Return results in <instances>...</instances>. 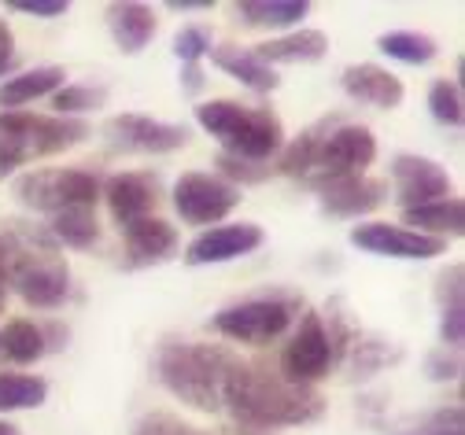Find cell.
Returning <instances> with one entry per match:
<instances>
[{
    "instance_id": "obj_19",
    "label": "cell",
    "mask_w": 465,
    "mask_h": 435,
    "mask_svg": "<svg viewBox=\"0 0 465 435\" xmlns=\"http://www.w3.org/2000/svg\"><path fill=\"white\" fill-rule=\"evenodd\" d=\"M107 30L119 44V52L126 55H137L152 44L155 30H159V19H155V8L148 5H137V0H123V5H107Z\"/></svg>"
},
{
    "instance_id": "obj_20",
    "label": "cell",
    "mask_w": 465,
    "mask_h": 435,
    "mask_svg": "<svg viewBox=\"0 0 465 435\" xmlns=\"http://www.w3.org/2000/svg\"><path fill=\"white\" fill-rule=\"evenodd\" d=\"M266 67H277V64H318L329 52V37L322 30H292V34H281V37H270L262 44L252 48Z\"/></svg>"
},
{
    "instance_id": "obj_25",
    "label": "cell",
    "mask_w": 465,
    "mask_h": 435,
    "mask_svg": "<svg viewBox=\"0 0 465 435\" xmlns=\"http://www.w3.org/2000/svg\"><path fill=\"white\" fill-rule=\"evenodd\" d=\"M406 225H414V232L436 236V240L461 236L465 232V203L458 196H447V200H436V203H425L414 211H402V229Z\"/></svg>"
},
{
    "instance_id": "obj_28",
    "label": "cell",
    "mask_w": 465,
    "mask_h": 435,
    "mask_svg": "<svg viewBox=\"0 0 465 435\" xmlns=\"http://www.w3.org/2000/svg\"><path fill=\"white\" fill-rule=\"evenodd\" d=\"M377 48L388 55V59H399L406 67H425L440 55V44L436 37L429 34H418V30H395V34H381L377 37Z\"/></svg>"
},
{
    "instance_id": "obj_15",
    "label": "cell",
    "mask_w": 465,
    "mask_h": 435,
    "mask_svg": "<svg viewBox=\"0 0 465 435\" xmlns=\"http://www.w3.org/2000/svg\"><path fill=\"white\" fill-rule=\"evenodd\" d=\"M104 200H107V211L111 218L119 222V229L141 222V218H152L155 203H159V177L155 173H114L107 184H104Z\"/></svg>"
},
{
    "instance_id": "obj_9",
    "label": "cell",
    "mask_w": 465,
    "mask_h": 435,
    "mask_svg": "<svg viewBox=\"0 0 465 435\" xmlns=\"http://www.w3.org/2000/svg\"><path fill=\"white\" fill-rule=\"evenodd\" d=\"M241 189L237 184L222 181L218 173H182L173 181V211L182 214L185 225H214L225 214L241 207Z\"/></svg>"
},
{
    "instance_id": "obj_24",
    "label": "cell",
    "mask_w": 465,
    "mask_h": 435,
    "mask_svg": "<svg viewBox=\"0 0 465 435\" xmlns=\"http://www.w3.org/2000/svg\"><path fill=\"white\" fill-rule=\"evenodd\" d=\"M232 12H237V23L252 30H292L307 19L311 5L307 0H241Z\"/></svg>"
},
{
    "instance_id": "obj_26",
    "label": "cell",
    "mask_w": 465,
    "mask_h": 435,
    "mask_svg": "<svg viewBox=\"0 0 465 435\" xmlns=\"http://www.w3.org/2000/svg\"><path fill=\"white\" fill-rule=\"evenodd\" d=\"M48 232L55 236L60 247L89 252V247H96V240H100V222H96L93 207H74V211H64V214H52Z\"/></svg>"
},
{
    "instance_id": "obj_39",
    "label": "cell",
    "mask_w": 465,
    "mask_h": 435,
    "mask_svg": "<svg viewBox=\"0 0 465 435\" xmlns=\"http://www.w3.org/2000/svg\"><path fill=\"white\" fill-rule=\"evenodd\" d=\"M12 67H15V34L5 19H0V78H8Z\"/></svg>"
},
{
    "instance_id": "obj_27",
    "label": "cell",
    "mask_w": 465,
    "mask_h": 435,
    "mask_svg": "<svg viewBox=\"0 0 465 435\" xmlns=\"http://www.w3.org/2000/svg\"><path fill=\"white\" fill-rule=\"evenodd\" d=\"M45 354H48V340H45L41 325L19 318V321H8L0 329V358H8L15 365H30Z\"/></svg>"
},
{
    "instance_id": "obj_38",
    "label": "cell",
    "mask_w": 465,
    "mask_h": 435,
    "mask_svg": "<svg viewBox=\"0 0 465 435\" xmlns=\"http://www.w3.org/2000/svg\"><path fill=\"white\" fill-rule=\"evenodd\" d=\"M8 12H23V15H34V19H60L71 12L67 0H8L5 5Z\"/></svg>"
},
{
    "instance_id": "obj_29",
    "label": "cell",
    "mask_w": 465,
    "mask_h": 435,
    "mask_svg": "<svg viewBox=\"0 0 465 435\" xmlns=\"http://www.w3.org/2000/svg\"><path fill=\"white\" fill-rule=\"evenodd\" d=\"M48 399V381L34 372H0V413L37 410Z\"/></svg>"
},
{
    "instance_id": "obj_10",
    "label": "cell",
    "mask_w": 465,
    "mask_h": 435,
    "mask_svg": "<svg viewBox=\"0 0 465 435\" xmlns=\"http://www.w3.org/2000/svg\"><path fill=\"white\" fill-rule=\"evenodd\" d=\"M332 343H329V332H325V321L322 314H314V310H307V314L300 318V329L292 332V340L284 343L281 351V377L288 384H300V388H311L314 381L329 377L332 369Z\"/></svg>"
},
{
    "instance_id": "obj_36",
    "label": "cell",
    "mask_w": 465,
    "mask_h": 435,
    "mask_svg": "<svg viewBox=\"0 0 465 435\" xmlns=\"http://www.w3.org/2000/svg\"><path fill=\"white\" fill-rule=\"evenodd\" d=\"M218 170H222V181L229 184H259L273 173V166L266 163H248V159H232V155H218Z\"/></svg>"
},
{
    "instance_id": "obj_23",
    "label": "cell",
    "mask_w": 465,
    "mask_h": 435,
    "mask_svg": "<svg viewBox=\"0 0 465 435\" xmlns=\"http://www.w3.org/2000/svg\"><path fill=\"white\" fill-rule=\"evenodd\" d=\"M67 71L64 67H34V71H23V74H8L0 82V107H23V104H34L41 96H52L60 93L67 82Z\"/></svg>"
},
{
    "instance_id": "obj_34",
    "label": "cell",
    "mask_w": 465,
    "mask_h": 435,
    "mask_svg": "<svg viewBox=\"0 0 465 435\" xmlns=\"http://www.w3.org/2000/svg\"><path fill=\"white\" fill-rule=\"evenodd\" d=\"M399 435H465V413L461 406H443V410H432L418 428Z\"/></svg>"
},
{
    "instance_id": "obj_21",
    "label": "cell",
    "mask_w": 465,
    "mask_h": 435,
    "mask_svg": "<svg viewBox=\"0 0 465 435\" xmlns=\"http://www.w3.org/2000/svg\"><path fill=\"white\" fill-rule=\"evenodd\" d=\"M211 64L218 71H225L229 78H237L241 85H248L252 93H273L281 85L277 71L266 67L252 48H241V44H218V48H211Z\"/></svg>"
},
{
    "instance_id": "obj_30",
    "label": "cell",
    "mask_w": 465,
    "mask_h": 435,
    "mask_svg": "<svg viewBox=\"0 0 465 435\" xmlns=\"http://www.w3.org/2000/svg\"><path fill=\"white\" fill-rule=\"evenodd\" d=\"M347 369H351V377L355 381H366V377H373V372H381L388 361H395L399 358V347H391L388 340H373V336H355V343L347 347Z\"/></svg>"
},
{
    "instance_id": "obj_37",
    "label": "cell",
    "mask_w": 465,
    "mask_h": 435,
    "mask_svg": "<svg viewBox=\"0 0 465 435\" xmlns=\"http://www.w3.org/2000/svg\"><path fill=\"white\" fill-rule=\"evenodd\" d=\"M425 369H429V377H432L436 384L458 381V377H461V351H447V347H440V351H432V354L425 358Z\"/></svg>"
},
{
    "instance_id": "obj_2",
    "label": "cell",
    "mask_w": 465,
    "mask_h": 435,
    "mask_svg": "<svg viewBox=\"0 0 465 435\" xmlns=\"http://www.w3.org/2000/svg\"><path fill=\"white\" fill-rule=\"evenodd\" d=\"M222 410L237 417L241 428L252 431H270V428H300L314 424L325 413V399L314 388L288 384L281 372L255 365V361H237L229 372Z\"/></svg>"
},
{
    "instance_id": "obj_35",
    "label": "cell",
    "mask_w": 465,
    "mask_h": 435,
    "mask_svg": "<svg viewBox=\"0 0 465 435\" xmlns=\"http://www.w3.org/2000/svg\"><path fill=\"white\" fill-rule=\"evenodd\" d=\"M207 52H211V30L207 26H182L173 34V55H178L185 67L200 64Z\"/></svg>"
},
{
    "instance_id": "obj_40",
    "label": "cell",
    "mask_w": 465,
    "mask_h": 435,
    "mask_svg": "<svg viewBox=\"0 0 465 435\" xmlns=\"http://www.w3.org/2000/svg\"><path fill=\"white\" fill-rule=\"evenodd\" d=\"M214 0H166V12H178V15H193V12H211Z\"/></svg>"
},
{
    "instance_id": "obj_4",
    "label": "cell",
    "mask_w": 465,
    "mask_h": 435,
    "mask_svg": "<svg viewBox=\"0 0 465 435\" xmlns=\"http://www.w3.org/2000/svg\"><path fill=\"white\" fill-rule=\"evenodd\" d=\"M237 354L218 347V343H185V340H166L155 351V377L159 384L182 399L185 406L200 413H218L225 381L237 369Z\"/></svg>"
},
{
    "instance_id": "obj_8",
    "label": "cell",
    "mask_w": 465,
    "mask_h": 435,
    "mask_svg": "<svg viewBox=\"0 0 465 435\" xmlns=\"http://www.w3.org/2000/svg\"><path fill=\"white\" fill-rule=\"evenodd\" d=\"M15 200L37 214H64L74 207H96L100 200V177L89 170H64V166H45L15 177Z\"/></svg>"
},
{
    "instance_id": "obj_22",
    "label": "cell",
    "mask_w": 465,
    "mask_h": 435,
    "mask_svg": "<svg viewBox=\"0 0 465 435\" xmlns=\"http://www.w3.org/2000/svg\"><path fill=\"white\" fill-rule=\"evenodd\" d=\"M465 270L454 262L450 270L440 273V340L447 351H461L465 340Z\"/></svg>"
},
{
    "instance_id": "obj_17",
    "label": "cell",
    "mask_w": 465,
    "mask_h": 435,
    "mask_svg": "<svg viewBox=\"0 0 465 435\" xmlns=\"http://www.w3.org/2000/svg\"><path fill=\"white\" fill-rule=\"evenodd\" d=\"M384 200H388V184L377 181V177H366V173L318 189V203L332 218H362V214H373Z\"/></svg>"
},
{
    "instance_id": "obj_42",
    "label": "cell",
    "mask_w": 465,
    "mask_h": 435,
    "mask_svg": "<svg viewBox=\"0 0 465 435\" xmlns=\"http://www.w3.org/2000/svg\"><path fill=\"white\" fill-rule=\"evenodd\" d=\"M0 435H19V428H15V424H8V420H0Z\"/></svg>"
},
{
    "instance_id": "obj_43",
    "label": "cell",
    "mask_w": 465,
    "mask_h": 435,
    "mask_svg": "<svg viewBox=\"0 0 465 435\" xmlns=\"http://www.w3.org/2000/svg\"><path fill=\"white\" fill-rule=\"evenodd\" d=\"M5 302H8V284H5V277H0V310H5Z\"/></svg>"
},
{
    "instance_id": "obj_32",
    "label": "cell",
    "mask_w": 465,
    "mask_h": 435,
    "mask_svg": "<svg viewBox=\"0 0 465 435\" xmlns=\"http://www.w3.org/2000/svg\"><path fill=\"white\" fill-rule=\"evenodd\" d=\"M107 104V89L104 85H64L60 93H52V107L60 111V118L71 114H85Z\"/></svg>"
},
{
    "instance_id": "obj_5",
    "label": "cell",
    "mask_w": 465,
    "mask_h": 435,
    "mask_svg": "<svg viewBox=\"0 0 465 435\" xmlns=\"http://www.w3.org/2000/svg\"><path fill=\"white\" fill-rule=\"evenodd\" d=\"M196 122L222 144V155L270 163L284 148V126L270 107H248L237 100H207L196 107Z\"/></svg>"
},
{
    "instance_id": "obj_3",
    "label": "cell",
    "mask_w": 465,
    "mask_h": 435,
    "mask_svg": "<svg viewBox=\"0 0 465 435\" xmlns=\"http://www.w3.org/2000/svg\"><path fill=\"white\" fill-rule=\"evenodd\" d=\"M373 159H377L373 130L340 118H322L281 152L277 170L311 184V189H325V184L347 177H362L373 166Z\"/></svg>"
},
{
    "instance_id": "obj_12",
    "label": "cell",
    "mask_w": 465,
    "mask_h": 435,
    "mask_svg": "<svg viewBox=\"0 0 465 435\" xmlns=\"http://www.w3.org/2000/svg\"><path fill=\"white\" fill-rule=\"evenodd\" d=\"M391 193L402 211H414L450 196V173L429 155L402 152L391 159Z\"/></svg>"
},
{
    "instance_id": "obj_33",
    "label": "cell",
    "mask_w": 465,
    "mask_h": 435,
    "mask_svg": "<svg viewBox=\"0 0 465 435\" xmlns=\"http://www.w3.org/2000/svg\"><path fill=\"white\" fill-rule=\"evenodd\" d=\"M134 435H252V431H203L196 424H185L173 413H148L137 420Z\"/></svg>"
},
{
    "instance_id": "obj_6",
    "label": "cell",
    "mask_w": 465,
    "mask_h": 435,
    "mask_svg": "<svg viewBox=\"0 0 465 435\" xmlns=\"http://www.w3.org/2000/svg\"><path fill=\"white\" fill-rule=\"evenodd\" d=\"M89 137L82 118L60 114H30V111H0V181L12 177L19 166L60 155Z\"/></svg>"
},
{
    "instance_id": "obj_13",
    "label": "cell",
    "mask_w": 465,
    "mask_h": 435,
    "mask_svg": "<svg viewBox=\"0 0 465 435\" xmlns=\"http://www.w3.org/2000/svg\"><path fill=\"white\" fill-rule=\"evenodd\" d=\"M351 240L359 252L366 255H381V259H436L447 252V240L436 236H421L414 229H402V225H388V222H366L351 229Z\"/></svg>"
},
{
    "instance_id": "obj_41",
    "label": "cell",
    "mask_w": 465,
    "mask_h": 435,
    "mask_svg": "<svg viewBox=\"0 0 465 435\" xmlns=\"http://www.w3.org/2000/svg\"><path fill=\"white\" fill-rule=\"evenodd\" d=\"M182 89H185V93H200V89H203V71H200V64H193V67L182 71Z\"/></svg>"
},
{
    "instance_id": "obj_7",
    "label": "cell",
    "mask_w": 465,
    "mask_h": 435,
    "mask_svg": "<svg viewBox=\"0 0 465 435\" xmlns=\"http://www.w3.org/2000/svg\"><path fill=\"white\" fill-rule=\"evenodd\" d=\"M300 306L303 302L296 295H255L244 302L222 306L211 318V329L232 343L266 347L270 340H277L292 329V321L300 318Z\"/></svg>"
},
{
    "instance_id": "obj_31",
    "label": "cell",
    "mask_w": 465,
    "mask_h": 435,
    "mask_svg": "<svg viewBox=\"0 0 465 435\" xmlns=\"http://www.w3.org/2000/svg\"><path fill=\"white\" fill-rule=\"evenodd\" d=\"M429 111H432V118L440 122V126H461V122H465V100H461L458 82H447V78L432 82Z\"/></svg>"
},
{
    "instance_id": "obj_18",
    "label": "cell",
    "mask_w": 465,
    "mask_h": 435,
    "mask_svg": "<svg viewBox=\"0 0 465 435\" xmlns=\"http://www.w3.org/2000/svg\"><path fill=\"white\" fill-rule=\"evenodd\" d=\"M340 85H343V93L351 96V100L370 104V107H381V111L399 107L402 96H406L402 82L388 67H377V64H351V67H343Z\"/></svg>"
},
{
    "instance_id": "obj_11",
    "label": "cell",
    "mask_w": 465,
    "mask_h": 435,
    "mask_svg": "<svg viewBox=\"0 0 465 435\" xmlns=\"http://www.w3.org/2000/svg\"><path fill=\"white\" fill-rule=\"evenodd\" d=\"M104 137L114 152H137V155H166L189 144V130L173 126V122H159L148 114H114L107 118Z\"/></svg>"
},
{
    "instance_id": "obj_14",
    "label": "cell",
    "mask_w": 465,
    "mask_h": 435,
    "mask_svg": "<svg viewBox=\"0 0 465 435\" xmlns=\"http://www.w3.org/2000/svg\"><path fill=\"white\" fill-rule=\"evenodd\" d=\"M266 240V232L255 222H232V225H214L207 232H200L189 247H185V262L189 266H218V262H232L244 259L252 252H259Z\"/></svg>"
},
{
    "instance_id": "obj_1",
    "label": "cell",
    "mask_w": 465,
    "mask_h": 435,
    "mask_svg": "<svg viewBox=\"0 0 465 435\" xmlns=\"http://www.w3.org/2000/svg\"><path fill=\"white\" fill-rule=\"evenodd\" d=\"M0 277L26 306L55 310L71 292V266L64 247L45 225L8 218L0 222Z\"/></svg>"
},
{
    "instance_id": "obj_16",
    "label": "cell",
    "mask_w": 465,
    "mask_h": 435,
    "mask_svg": "<svg viewBox=\"0 0 465 435\" xmlns=\"http://www.w3.org/2000/svg\"><path fill=\"white\" fill-rule=\"evenodd\" d=\"M123 240H126V266H134V270L159 266V262H170L178 255V229L155 214L126 225Z\"/></svg>"
}]
</instances>
